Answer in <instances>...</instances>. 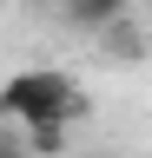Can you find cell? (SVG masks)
Returning <instances> with one entry per match:
<instances>
[{
    "instance_id": "277c9868",
    "label": "cell",
    "mask_w": 152,
    "mask_h": 158,
    "mask_svg": "<svg viewBox=\"0 0 152 158\" xmlns=\"http://www.w3.org/2000/svg\"><path fill=\"white\" fill-rule=\"evenodd\" d=\"M99 40L119 53V66H139V59H145V40H139V27H132V20H119V27H112V33H99Z\"/></svg>"
},
{
    "instance_id": "6da1fadb",
    "label": "cell",
    "mask_w": 152,
    "mask_h": 158,
    "mask_svg": "<svg viewBox=\"0 0 152 158\" xmlns=\"http://www.w3.org/2000/svg\"><path fill=\"white\" fill-rule=\"evenodd\" d=\"M0 112L13 118L20 132L33 125H73V118H86V92L73 86L66 73H13L7 86H0Z\"/></svg>"
},
{
    "instance_id": "5b68a950",
    "label": "cell",
    "mask_w": 152,
    "mask_h": 158,
    "mask_svg": "<svg viewBox=\"0 0 152 158\" xmlns=\"http://www.w3.org/2000/svg\"><path fill=\"white\" fill-rule=\"evenodd\" d=\"M0 158H27V152H20V138H7V132H0Z\"/></svg>"
},
{
    "instance_id": "3957f363",
    "label": "cell",
    "mask_w": 152,
    "mask_h": 158,
    "mask_svg": "<svg viewBox=\"0 0 152 158\" xmlns=\"http://www.w3.org/2000/svg\"><path fill=\"white\" fill-rule=\"evenodd\" d=\"M20 152L27 158H66V125H33V132H20Z\"/></svg>"
},
{
    "instance_id": "7a4b0ae2",
    "label": "cell",
    "mask_w": 152,
    "mask_h": 158,
    "mask_svg": "<svg viewBox=\"0 0 152 158\" xmlns=\"http://www.w3.org/2000/svg\"><path fill=\"white\" fill-rule=\"evenodd\" d=\"M53 13H60L73 33H112L132 13V0H53Z\"/></svg>"
},
{
    "instance_id": "8992f818",
    "label": "cell",
    "mask_w": 152,
    "mask_h": 158,
    "mask_svg": "<svg viewBox=\"0 0 152 158\" xmlns=\"http://www.w3.org/2000/svg\"><path fill=\"white\" fill-rule=\"evenodd\" d=\"M132 7H152V0H132Z\"/></svg>"
}]
</instances>
